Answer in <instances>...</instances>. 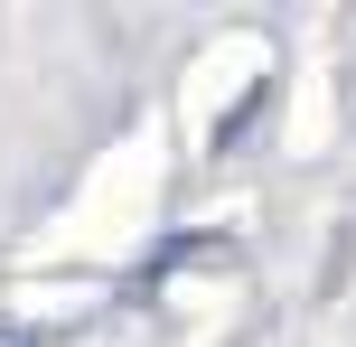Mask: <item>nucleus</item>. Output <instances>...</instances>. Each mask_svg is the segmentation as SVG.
<instances>
[{
  "mask_svg": "<svg viewBox=\"0 0 356 347\" xmlns=\"http://www.w3.org/2000/svg\"><path fill=\"white\" fill-rule=\"evenodd\" d=\"M0 347H38V329H10V319H0Z\"/></svg>",
  "mask_w": 356,
  "mask_h": 347,
  "instance_id": "obj_1",
  "label": "nucleus"
}]
</instances>
